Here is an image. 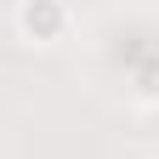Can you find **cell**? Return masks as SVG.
Masks as SVG:
<instances>
[{
  "mask_svg": "<svg viewBox=\"0 0 159 159\" xmlns=\"http://www.w3.org/2000/svg\"><path fill=\"white\" fill-rule=\"evenodd\" d=\"M17 34L29 46H57L68 34V0H17Z\"/></svg>",
  "mask_w": 159,
  "mask_h": 159,
  "instance_id": "6da1fadb",
  "label": "cell"
},
{
  "mask_svg": "<svg viewBox=\"0 0 159 159\" xmlns=\"http://www.w3.org/2000/svg\"><path fill=\"white\" fill-rule=\"evenodd\" d=\"M136 102L159 108V57H148V63L136 68Z\"/></svg>",
  "mask_w": 159,
  "mask_h": 159,
  "instance_id": "7a4b0ae2",
  "label": "cell"
}]
</instances>
